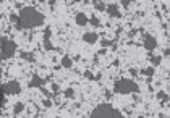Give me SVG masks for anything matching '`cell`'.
<instances>
[{
  "label": "cell",
  "instance_id": "obj_1",
  "mask_svg": "<svg viewBox=\"0 0 170 118\" xmlns=\"http://www.w3.org/2000/svg\"><path fill=\"white\" fill-rule=\"evenodd\" d=\"M46 23V16L41 12H38L33 7H25L20 10L18 15V23H16V29H33L42 26Z\"/></svg>",
  "mask_w": 170,
  "mask_h": 118
},
{
  "label": "cell",
  "instance_id": "obj_2",
  "mask_svg": "<svg viewBox=\"0 0 170 118\" xmlns=\"http://www.w3.org/2000/svg\"><path fill=\"white\" fill-rule=\"evenodd\" d=\"M16 53V44L7 37H0V60H8Z\"/></svg>",
  "mask_w": 170,
  "mask_h": 118
},
{
  "label": "cell",
  "instance_id": "obj_3",
  "mask_svg": "<svg viewBox=\"0 0 170 118\" xmlns=\"http://www.w3.org/2000/svg\"><path fill=\"white\" fill-rule=\"evenodd\" d=\"M91 117H115V118H118V117H122V112L113 108L109 104H100V105H97L91 112Z\"/></svg>",
  "mask_w": 170,
  "mask_h": 118
},
{
  "label": "cell",
  "instance_id": "obj_4",
  "mask_svg": "<svg viewBox=\"0 0 170 118\" xmlns=\"http://www.w3.org/2000/svg\"><path fill=\"white\" fill-rule=\"evenodd\" d=\"M115 92L118 94H136L139 92V86L131 79H120L115 83Z\"/></svg>",
  "mask_w": 170,
  "mask_h": 118
},
{
  "label": "cell",
  "instance_id": "obj_5",
  "mask_svg": "<svg viewBox=\"0 0 170 118\" xmlns=\"http://www.w3.org/2000/svg\"><path fill=\"white\" fill-rule=\"evenodd\" d=\"M2 91H3V94H7V95H16V94L21 92V86L18 81H8L2 86Z\"/></svg>",
  "mask_w": 170,
  "mask_h": 118
},
{
  "label": "cell",
  "instance_id": "obj_6",
  "mask_svg": "<svg viewBox=\"0 0 170 118\" xmlns=\"http://www.w3.org/2000/svg\"><path fill=\"white\" fill-rule=\"evenodd\" d=\"M143 45H144L146 50H156L157 47V41H156V37L154 36H149V34H144V41H143Z\"/></svg>",
  "mask_w": 170,
  "mask_h": 118
},
{
  "label": "cell",
  "instance_id": "obj_7",
  "mask_svg": "<svg viewBox=\"0 0 170 118\" xmlns=\"http://www.w3.org/2000/svg\"><path fill=\"white\" fill-rule=\"evenodd\" d=\"M105 12H107V15H109L110 18H120V16H122L120 10H118V7H117L115 3L107 5V7H105Z\"/></svg>",
  "mask_w": 170,
  "mask_h": 118
},
{
  "label": "cell",
  "instance_id": "obj_8",
  "mask_svg": "<svg viewBox=\"0 0 170 118\" xmlns=\"http://www.w3.org/2000/svg\"><path fill=\"white\" fill-rule=\"evenodd\" d=\"M49 81H50L49 78L42 79V78L38 76V74H34L33 79H31V83H29V86H31V87H41V86H44V83H49Z\"/></svg>",
  "mask_w": 170,
  "mask_h": 118
},
{
  "label": "cell",
  "instance_id": "obj_9",
  "mask_svg": "<svg viewBox=\"0 0 170 118\" xmlns=\"http://www.w3.org/2000/svg\"><path fill=\"white\" fill-rule=\"evenodd\" d=\"M75 20H76V25H78V26H86L87 21H89L84 13H76V18H75Z\"/></svg>",
  "mask_w": 170,
  "mask_h": 118
},
{
  "label": "cell",
  "instance_id": "obj_10",
  "mask_svg": "<svg viewBox=\"0 0 170 118\" xmlns=\"http://www.w3.org/2000/svg\"><path fill=\"white\" fill-rule=\"evenodd\" d=\"M83 39H84V42H87V44H94V42L97 41V34L96 33H86L83 36Z\"/></svg>",
  "mask_w": 170,
  "mask_h": 118
},
{
  "label": "cell",
  "instance_id": "obj_11",
  "mask_svg": "<svg viewBox=\"0 0 170 118\" xmlns=\"http://www.w3.org/2000/svg\"><path fill=\"white\" fill-rule=\"evenodd\" d=\"M20 57L23 58V60H29V61H34V60H36V57H34L33 52H20Z\"/></svg>",
  "mask_w": 170,
  "mask_h": 118
},
{
  "label": "cell",
  "instance_id": "obj_12",
  "mask_svg": "<svg viewBox=\"0 0 170 118\" xmlns=\"http://www.w3.org/2000/svg\"><path fill=\"white\" fill-rule=\"evenodd\" d=\"M71 65H73V61H71V58H68V57H63L62 58V63H60V66H63V68H71Z\"/></svg>",
  "mask_w": 170,
  "mask_h": 118
},
{
  "label": "cell",
  "instance_id": "obj_13",
  "mask_svg": "<svg viewBox=\"0 0 170 118\" xmlns=\"http://www.w3.org/2000/svg\"><path fill=\"white\" fill-rule=\"evenodd\" d=\"M25 110V104H21V102H18L16 105H15V108H13V113L15 115H20L21 112Z\"/></svg>",
  "mask_w": 170,
  "mask_h": 118
},
{
  "label": "cell",
  "instance_id": "obj_14",
  "mask_svg": "<svg viewBox=\"0 0 170 118\" xmlns=\"http://www.w3.org/2000/svg\"><path fill=\"white\" fill-rule=\"evenodd\" d=\"M162 61V57H156V55H151V65L152 66H159Z\"/></svg>",
  "mask_w": 170,
  "mask_h": 118
},
{
  "label": "cell",
  "instance_id": "obj_15",
  "mask_svg": "<svg viewBox=\"0 0 170 118\" xmlns=\"http://www.w3.org/2000/svg\"><path fill=\"white\" fill-rule=\"evenodd\" d=\"M141 74H146V76L152 78V76H154V66H149V68H144V70H141Z\"/></svg>",
  "mask_w": 170,
  "mask_h": 118
},
{
  "label": "cell",
  "instance_id": "obj_16",
  "mask_svg": "<svg viewBox=\"0 0 170 118\" xmlns=\"http://www.w3.org/2000/svg\"><path fill=\"white\" fill-rule=\"evenodd\" d=\"M157 99H160L164 104H167V102H169V95H167L164 91H159V92H157Z\"/></svg>",
  "mask_w": 170,
  "mask_h": 118
},
{
  "label": "cell",
  "instance_id": "obj_17",
  "mask_svg": "<svg viewBox=\"0 0 170 118\" xmlns=\"http://www.w3.org/2000/svg\"><path fill=\"white\" fill-rule=\"evenodd\" d=\"M94 5H96V10L97 12H105V5L100 2V0H94Z\"/></svg>",
  "mask_w": 170,
  "mask_h": 118
},
{
  "label": "cell",
  "instance_id": "obj_18",
  "mask_svg": "<svg viewBox=\"0 0 170 118\" xmlns=\"http://www.w3.org/2000/svg\"><path fill=\"white\" fill-rule=\"evenodd\" d=\"M87 23H91L94 28H99V26H100V21H99V18H97V16H91V20L87 21Z\"/></svg>",
  "mask_w": 170,
  "mask_h": 118
},
{
  "label": "cell",
  "instance_id": "obj_19",
  "mask_svg": "<svg viewBox=\"0 0 170 118\" xmlns=\"http://www.w3.org/2000/svg\"><path fill=\"white\" fill-rule=\"evenodd\" d=\"M117 42V39H113V41H109V39H102L100 41V44H102V47H110V45H113Z\"/></svg>",
  "mask_w": 170,
  "mask_h": 118
},
{
  "label": "cell",
  "instance_id": "obj_20",
  "mask_svg": "<svg viewBox=\"0 0 170 118\" xmlns=\"http://www.w3.org/2000/svg\"><path fill=\"white\" fill-rule=\"evenodd\" d=\"M44 49H46V50H54L55 47L52 45V42H50L49 39H44Z\"/></svg>",
  "mask_w": 170,
  "mask_h": 118
},
{
  "label": "cell",
  "instance_id": "obj_21",
  "mask_svg": "<svg viewBox=\"0 0 170 118\" xmlns=\"http://www.w3.org/2000/svg\"><path fill=\"white\" fill-rule=\"evenodd\" d=\"M63 94H65V97L71 99V97H73V95H75V91L71 89V87H68V89H65V91H63Z\"/></svg>",
  "mask_w": 170,
  "mask_h": 118
},
{
  "label": "cell",
  "instance_id": "obj_22",
  "mask_svg": "<svg viewBox=\"0 0 170 118\" xmlns=\"http://www.w3.org/2000/svg\"><path fill=\"white\" fill-rule=\"evenodd\" d=\"M50 34H52L50 28H46V33H44V39H50Z\"/></svg>",
  "mask_w": 170,
  "mask_h": 118
},
{
  "label": "cell",
  "instance_id": "obj_23",
  "mask_svg": "<svg viewBox=\"0 0 170 118\" xmlns=\"http://www.w3.org/2000/svg\"><path fill=\"white\" fill-rule=\"evenodd\" d=\"M84 78H86V79H94V74H92L91 71H84Z\"/></svg>",
  "mask_w": 170,
  "mask_h": 118
},
{
  "label": "cell",
  "instance_id": "obj_24",
  "mask_svg": "<svg viewBox=\"0 0 170 118\" xmlns=\"http://www.w3.org/2000/svg\"><path fill=\"white\" fill-rule=\"evenodd\" d=\"M41 91H42V94H44V95H46V97H52V94H50L49 91L46 89V87H42V86H41Z\"/></svg>",
  "mask_w": 170,
  "mask_h": 118
},
{
  "label": "cell",
  "instance_id": "obj_25",
  "mask_svg": "<svg viewBox=\"0 0 170 118\" xmlns=\"http://www.w3.org/2000/svg\"><path fill=\"white\" fill-rule=\"evenodd\" d=\"M42 104H44V105H46V107H52V100H50L49 97H47L46 100H42Z\"/></svg>",
  "mask_w": 170,
  "mask_h": 118
},
{
  "label": "cell",
  "instance_id": "obj_26",
  "mask_svg": "<svg viewBox=\"0 0 170 118\" xmlns=\"http://www.w3.org/2000/svg\"><path fill=\"white\" fill-rule=\"evenodd\" d=\"M134 0H122V5L123 7H130V3H133Z\"/></svg>",
  "mask_w": 170,
  "mask_h": 118
},
{
  "label": "cell",
  "instance_id": "obj_27",
  "mask_svg": "<svg viewBox=\"0 0 170 118\" xmlns=\"http://www.w3.org/2000/svg\"><path fill=\"white\" fill-rule=\"evenodd\" d=\"M52 91H54V95L58 94V84H52Z\"/></svg>",
  "mask_w": 170,
  "mask_h": 118
},
{
  "label": "cell",
  "instance_id": "obj_28",
  "mask_svg": "<svg viewBox=\"0 0 170 118\" xmlns=\"http://www.w3.org/2000/svg\"><path fill=\"white\" fill-rule=\"evenodd\" d=\"M10 21L12 23H18V16L16 15H10Z\"/></svg>",
  "mask_w": 170,
  "mask_h": 118
},
{
  "label": "cell",
  "instance_id": "obj_29",
  "mask_svg": "<svg viewBox=\"0 0 170 118\" xmlns=\"http://www.w3.org/2000/svg\"><path fill=\"white\" fill-rule=\"evenodd\" d=\"M105 97L110 99V97H112V92H110V91H105Z\"/></svg>",
  "mask_w": 170,
  "mask_h": 118
},
{
  "label": "cell",
  "instance_id": "obj_30",
  "mask_svg": "<svg viewBox=\"0 0 170 118\" xmlns=\"http://www.w3.org/2000/svg\"><path fill=\"white\" fill-rule=\"evenodd\" d=\"M130 73H131L133 76H136V74H138V71H136V70H134V68H131V70H130Z\"/></svg>",
  "mask_w": 170,
  "mask_h": 118
},
{
  "label": "cell",
  "instance_id": "obj_31",
  "mask_svg": "<svg viewBox=\"0 0 170 118\" xmlns=\"http://www.w3.org/2000/svg\"><path fill=\"white\" fill-rule=\"evenodd\" d=\"M164 55H165V57H169V55H170V49H165V50H164Z\"/></svg>",
  "mask_w": 170,
  "mask_h": 118
},
{
  "label": "cell",
  "instance_id": "obj_32",
  "mask_svg": "<svg viewBox=\"0 0 170 118\" xmlns=\"http://www.w3.org/2000/svg\"><path fill=\"white\" fill-rule=\"evenodd\" d=\"M55 2H57V0H49V5H50V7H54Z\"/></svg>",
  "mask_w": 170,
  "mask_h": 118
}]
</instances>
